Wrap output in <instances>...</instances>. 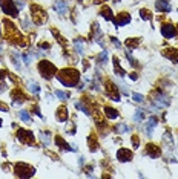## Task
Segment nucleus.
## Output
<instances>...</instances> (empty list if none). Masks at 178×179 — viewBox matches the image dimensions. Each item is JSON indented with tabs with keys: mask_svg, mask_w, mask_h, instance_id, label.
<instances>
[{
	"mask_svg": "<svg viewBox=\"0 0 178 179\" xmlns=\"http://www.w3.org/2000/svg\"><path fill=\"white\" fill-rule=\"evenodd\" d=\"M57 78L58 81L66 86V87H75L78 80H80V72L74 67H66V69H61L57 72Z\"/></svg>",
	"mask_w": 178,
	"mask_h": 179,
	"instance_id": "nucleus-1",
	"label": "nucleus"
},
{
	"mask_svg": "<svg viewBox=\"0 0 178 179\" xmlns=\"http://www.w3.org/2000/svg\"><path fill=\"white\" fill-rule=\"evenodd\" d=\"M37 69H39V73H40L45 80H51V78L55 75V70H57V67H55L51 61H48V60L39 61Z\"/></svg>",
	"mask_w": 178,
	"mask_h": 179,
	"instance_id": "nucleus-2",
	"label": "nucleus"
},
{
	"mask_svg": "<svg viewBox=\"0 0 178 179\" xmlns=\"http://www.w3.org/2000/svg\"><path fill=\"white\" fill-rule=\"evenodd\" d=\"M150 100H152V104L157 109H164V107H169V104H170V98L167 95H164L161 91L154 92L152 97H150Z\"/></svg>",
	"mask_w": 178,
	"mask_h": 179,
	"instance_id": "nucleus-3",
	"label": "nucleus"
},
{
	"mask_svg": "<svg viewBox=\"0 0 178 179\" xmlns=\"http://www.w3.org/2000/svg\"><path fill=\"white\" fill-rule=\"evenodd\" d=\"M14 173L19 177H31V176H34L35 168L28 165V164H25V162H17L14 165Z\"/></svg>",
	"mask_w": 178,
	"mask_h": 179,
	"instance_id": "nucleus-4",
	"label": "nucleus"
},
{
	"mask_svg": "<svg viewBox=\"0 0 178 179\" xmlns=\"http://www.w3.org/2000/svg\"><path fill=\"white\" fill-rule=\"evenodd\" d=\"M31 14H32V20L37 25H43L48 20V14L45 13V9H42L39 5H31Z\"/></svg>",
	"mask_w": 178,
	"mask_h": 179,
	"instance_id": "nucleus-5",
	"label": "nucleus"
},
{
	"mask_svg": "<svg viewBox=\"0 0 178 179\" xmlns=\"http://www.w3.org/2000/svg\"><path fill=\"white\" fill-rule=\"evenodd\" d=\"M0 8L3 9L5 14H8L9 17H17L19 16V11L16 8V3L13 0H0Z\"/></svg>",
	"mask_w": 178,
	"mask_h": 179,
	"instance_id": "nucleus-6",
	"label": "nucleus"
},
{
	"mask_svg": "<svg viewBox=\"0 0 178 179\" xmlns=\"http://www.w3.org/2000/svg\"><path fill=\"white\" fill-rule=\"evenodd\" d=\"M17 139H19L22 144H29V145H32L34 141H35L32 132L25 130V129H19V132H17Z\"/></svg>",
	"mask_w": 178,
	"mask_h": 179,
	"instance_id": "nucleus-7",
	"label": "nucleus"
},
{
	"mask_svg": "<svg viewBox=\"0 0 178 179\" xmlns=\"http://www.w3.org/2000/svg\"><path fill=\"white\" fill-rule=\"evenodd\" d=\"M105 91H106V95H108L111 100H114V101H120L118 89H117V86H115L112 81H106V84H105Z\"/></svg>",
	"mask_w": 178,
	"mask_h": 179,
	"instance_id": "nucleus-8",
	"label": "nucleus"
},
{
	"mask_svg": "<svg viewBox=\"0 0 178 179\" xmlns=\"http://www.w3.org/2000/svg\"><path fill=\"white\" fill-rule=\"evenodd\" d=\"M161 34H163L164 38H172V37H175V34H176L175 25H172V23H164V25H161Z\"/></svg>",
	"mask_w": 178,
	"mask_h": 179,
	"instance_id": "nucleus-9",
	"label": "nucleus"
},
{
	"mask_svg": "<svg viewBox=\"0 0 178 179\" xmlns=\"http://www.w3.org/2000/svg\"><path fill=\"white\" fill-rule=\"evenodd\" d=\"M11 97H13V101H14V106H20L26 101V95L20 91V89H14L11 92Z\"/></svg>",
	"mask_w": 178,
	"mask_h": 179,
	"instance_id": "nucleus-10",
	"label": "nucleus"
},
{
	"mask_svg": "<svg viewBox=\"0 0 178 179\" xmlns=\"http://www.w3.org/2000/svg\"><path fill=\"white\" fill-rule=\"evenodd\" d=\"M129 22H131V16H129L128 13H120V14L114 19L115 26H126Z\"/></svg>",
	"mask_w": 178,
	"mask_h": 179,
	"instance_id": "nucleus-11",
	"label": "nucleus"
},
{
	"mask_svg": "<svg viewBox=\"0 0 178 179\" xmlns=\"http://www.w3.org/2000/svg\"><path fill=\"white\" fill-rule=\"evenodd\" d=\"M117 159L120 162H129V161H132V152L128 149H120L117 152Z\"/></svg>",
	"mask_w": 178,
	"mask_h": 179,
	"instance_id": "nucleus-12",
	"label": "nucleus"
},
{
	"mask_svg": "<svg viewBox=\"0 0 178 179\" xmlns=\"http://www.w3.org/2000/svg\"><path fill=\"white\" fill-rule=\"evenodd\" d=\"M161 54H163L166 58H169L170 61L178 63V49H175V48H166L164 51H161Z\"/></svg>",
	"mask_w": 178,
	"mask_h": 179,
	"instance_id": "nucleus-13",
	"label": "nucleus"
},
{
	"mask_svg": "<svg viewBox=\"0 0 178 179\" xmlns=\"http://www.w3.org/2000/svg\"><path fill=\"white\" fill-rule=\"evenodd\" d=\"M146 153L150 156V158H160L161 156V149L155 144H147L146 145Z\"/></svg>",
	"mask_w": 178,
	"mask_h": 179,
	"instance_id": "nucleus-14",
	"label": "nucleus"
},
{
	"mask_svg": "<svg viewBox=\"0 0 178 179\" xmlns=\"http://www.w3.org/2000/svg\"><path fill=\"white\" fill-rule=\"evenodd\" d=\"M161 141H163V144L166 145V149H169V150H172V149H173L175 141H173V136H172V133H170V132H164V133H163V136H161Z\"/></svg>",
	"mask_w": 178,
	"mask_h": 179,
	"instance_id": "nucleus-15",
	"label": "nucleus"
},
{
	"mask_svg": "<svg viewBox=\"0 0 178 179\" xmlns=\"http://www.w3.org/2000/svg\"><path fill=\"white\" fill-rule=\"evenodd\" d=\"M155 9L160 13H169L170 11V3L167 0H157L155 2Z\"/></svg>",
	"mask_w": 178,
	"mask_h": 179,
	"instance_id": "nucleus-16",
	"label": "nucleus"
},
{
	"mask_svg": "<svg viewBox=\"0 0 178 179\" xmlns=\"http://www.w3.org/2000/svg\"><path fill=\"white\" fill-rule=\"evenodd\" d=\"M55 118H57V121H60V123L68 121V109H66V106H60V107L57 109Z\"/></svg>",
	"mask_w": 178,
	"mask_h": 179,
	"instance_id": "nucleus-17",
	"label": "nucleus"
},
{
	"mask_svg": "<svg viewBox=\"0 0 178 179\" xmlns=\"http://www.w3.org/2000/svg\"><path fill=\"white\" fill-rule=\"evenodd\" d=\"M54 9L60 14V16H65L68 13V3L65 2V0H58V2L54 3Z\"/></svg>",
	"mask_w": 178,
	"mask_h": 179,
	"instance_id": "nucleus-18",
	"label": "nucleus"
},
{
	"mask_svg": "<svg viewBox=\"0 0 178 179\" xmlns=\"http://www.w3.org/2000/svg\"><path fill=\"white\" fill-rule=\"evenodd\" d=\"M92 29H94L92 38H94L98 45H102V46H103V43H102V35H103V34H102V29H100V26H98V23H97V22L92 25Z\"/></svg>",
	"mask_w": 178,
	"mask_h": 179,
	"instance_id": "nucleus-19",
	"label": "nucleus"
},
{
	"mask_svg": "<svg viewBox=\"0 0 178 179\" xmlns=\"http://www.w3.org/2000/svg\"><path fill=\"white\" fill-rule=\"evenodd\" d=\"M87 147L91 152H97L98 150V141H97V136L95 135H89L87 138Z\"/></svg>",
	"mask_w": 178,
	"mask_h": 179,
	"instance_id": "nucleus-20",
	"label": "nucleus"
},
{
	"mask_svg": "<svg viewBox=\"0 0 178 179\" xmlns=\"http://www.w3.org/2000/svg\"><path fill=\"white\" fill-rule=\"evenodd\" d=\"M100 16H102L105 20H108V22L114 20V14H112V9H111L109 6H102V9H100Z\"/></svg>",
	"mask_w": 178,
	"mask_h": 179,
	"instance_id": "nucleus-21",
	"label": "nucleus"
},
{
	"mask_svg": "<svg viewBox=\"0 0 178 179\" xmlns=\"http://www.w3.org/2000/svg\"><path fill=\"white\" fill-rule=\"evenodd\" d=\"M55 144H57L60 149L66 150V152H74V150H72V145H69L66 141H63V138H61V136H55Z\"/></svg>",
	"mask_w": 178,
	"mask_h": 179,
	"instance_id": "nucleus-22",
	"label": "nucleus"
},
{
	"mask_svg": "<svg viewBox=\"0 0 178 179\" xmlns=\"http://www.w3.org/2000/svg\"><path fill=\"white\" fill-rule=\"evenodd\" d=\"M112 63H114V69H115V73H117V75H120V77H124V75H126V72H124V70L121 69V66H120V58H118V57H114Z\"/></svg>",
	"mask_w": 178,
	"mask_h": 179,
	"instance_id": "nucleus-23",
	"label": "nucleus"
},
{
	"mask_svg": "<svg viewBox=\"0 0 178 179\" xmlns=\"http://www.w3.org/2000/svg\"><path fill=\"white\" fill-rule=\"evenodd\" d=\"M105 113L109 120H117L118 118V112L114 109V107H109V106H105Z\"/></svg>",
	"mask_w": 178,
	"mask_h": 179,
	"instance_id": "nucleus-24",
	"label": "nucleus"
},
{
	"mask_svg": "<svg viewBox=\"0 0 178 179\" xmlns=\"http://www.w3.org/2000/svg\"><path fill=\"white\" fill-rule=\"evenodd\" d=\"M74 104H75V109H77V110H81L84 115H87V116H89V115H92V113H91V110L87 109V106H86V104H83L81 101H75Z\"/></svg>",
	"mask_w": 178,
	"mask_h": 179,
	"instance_id": "nucleus-25",
	"label": "nucleus"
},
{
	"mask_svg": "<svg viewBox=\"0 0 178 179\" xmlns=\"http://www.w3.org/2000/svg\"><path fill=\"white\" fill-rule=\"evenodd\" d=\"M114 132H115V133H118V135H123V133L129 132V127H128L124 123H120V124L114 126Z\"/></svg>",
	"mask_w": 178,
	"mask_h": 179,
	"instance_id": "nucleus-26",
	"label": "nucleus"
},
{
	"mask_svg": "<svg viewBox=\"0 0 178 179\" xmlns=\"http://www.w3.org/2000/svg\"><path fill=\"white\" fill-rule=\"evenodd\" d=\"M74 45H75V51L78 54H83V51H84V40L83 38H77L74 41Z\"/></svg>",
	"mask_w": 178,
	"mask_h": 179,
	"instance_id": "nucleus-27",
	"label": "nucleus"
},
{
	"mask_svg": "<svg viewBox=\"0 0 178 179\" xmlns=\"http://www.w3.org/2000/svg\"><path fill=\"white\" fill-rule=\"evenodd\" d=\"M138 45H140V38H128V40H126V46L131 48V49L138 48Z\"/></svg>",
	"mask_w": 178,
	"mask_h": 179,
	"instance_id": "nucleus-28",
	"label": "nucleus"
},
{
	"mask_svg": "<svg viewBox=\"0 0 178 179\" xmlns=\"http://www.w3.org/2000/svg\"><path fill=\"white\" fill-rule=\"evenodd\" d=\"M28 91H29V92H32V94H40V86H39L35 81H29Z\"/></svg>",
	"mask_w": 178,
	"mask_h": 179,
	"instance_id": "nucleus-29",
	"label": "nucleus"
},
{
	"mask_svg": "<svg viewBox=\"0 0 178 179\" xmlns=\"http://www.w3.org/2000/svg\"><path fill=\"white\" fill-rule=\"evenodd\" d=\"M51 32H52V35H54V37L57 38V41H58V43H60L61 46H66V40H65V38H63V37L60 35V32H58L57 29H52Z\"/></svg>",
	"mask_w": 178,
	"mask_h": 179,
	"instance_id": "nucleus-30",
	"label": "nucleus"
},
{
	"mask_svg": "<svg viewBox=\"0 0 178 179\" xmlns=\"http://www.w3.org/2000/svg\"><path fill=\"white\" fill-rule=\"evenodd\" d=\"M143 120H144V112H143V109H138L135 112V115H134V121L135 123H141Z\"/></svg>",
	"mask_w": 178,
	"mask_h": 179,
	"instance_id": "nucleus-31",
	"label": "nucleus"
},
{
	"mask_svg": "<svg viewBox=\"0 0 178 179\" xmlns=\"http://www.w3.org/2000/svg\"><path fill=\"white\" fill-rule=\"evenodd\" d=\"M19 116L22 118V121H25V123H31L32 120H31V115L26 112V110H20L19 112Z\"/></svg>",
	"mask_w": 178,
	"mask_h": 179,
	"instance_id": "nucleus-32",
	"label": "nucleus"
},
{
	"mask_svg": "<svg viewBox=\"0 0 178 179\" xmlns=\"http://www.w3.org/2000/svg\"><path fill=\"white\" fill-rule=\"evenodd\" d=\"M140 17L143 19V20H150L152 19V14H150V11H147V9H140Z\"/></svg>",
	"mask_w": 178,
	"mask_h": 179,
	"instance_id": "nucleus-33",
	"label": "nucleus"
},
{
	"mask_svg": "<svg viewBox=\"0 0 178 179\" xmlns=\"http://www.w3.org/2000/svg\"><path fill=\"white\" fill-rule=\"evenodd\" d=\"M106 61H108V51H106V49H103V52L98 55V63L105 64Z\"/></svg>",
	"mask_w": 178,
	"mask_h": 179,
	"instance_id": "nucleus-34",
	"label": "nucleus"
},
{
	"mask_svg": "<svg viewBox=\"0 0 178 179\" xmlns=\"http://www.w3.org/2000/svg\"><path fill=\"white\" fill-rule=\"evenodd\" d=\"M13 64L16 66V69H20V58L17 52H13Z\"/></svg>",
	"mask_w": 178,
	"mask_h": 179,
	"instance_id": "nucleus-35",
	"label": "nucleus"
},
{
	"mask_svg": "<svg viewBox=\"0 0 178 179\" xmlns=\"http://www.w3.org/2000/svg\"><path fill=\"white\" fill-rule=\"evenodd\" d=\"M55 95H57V98H60L61 101H66V100L69 98V94H66V92H63V91H55Z\"/></svg>",
	"mask_w": 178,
	"mask_h": 179,
	"instance_id": "nucleus-36",
	"label": "nucleus"
},
{
	"mask_svg": "<svg viewBox=\"0 0 178 179\" xmlns=\"http://www.w3.org/2000/svg\"><path fill=\"white\" fill-rule=\"evenodd\" d=\"M40 139L43 141V144H45V145H49V144H51L49 135H48V133H45V132H40Z\"/></svg>",
	"mask_w": 178,
	"mask_h": 179,
	"instance_id": "nucleus-37",
	"label": "nucleus"
},
{
	"mask_svg": "<svg viewBox=\"0 0 178 179\" xmlns=\"http://www.w3.org/2000/svg\"><path fill=\"white\" fill-rule=\"evenodd\" d=\"M132 98H134V101H137V103H143V101H144V97H143L141 94H132Z\"/></svg>",
	"mask_w": 178,
	"mask_h": 179,
	"instance_id": "nucleus-38",
	"label": "nucleus"
},
{
	"mask_svg": "<svg viewBox=\"0 0 178 179\" xmlns=\"http://www.w3.org/2000/svg\"><path fill=\"white\" fill-rule=\"evenodd\" d=\"M157 123H158V120H157L155 116H152V118H150V120L147 121V124H146V126H147V127H154V129H155Z\"/></svg>",
	"mask_w": 178,
	"mask_h": 179,
	"instance_id": "nucleus-39",
	"label": "nucleus"
},
{
	"mask_svg": "<svg viewBox=\"0 0 178 179\" xmlns=\"http://www.w3.org/2000/svg\"><path fill=\"white\" fill-rule=\"evenodd\" d=\"M138 145H140V138L137 135H134L132 136V147L134 149H138Z\"/></svg>",
	"mask_w": 178,
	"mask_h": 179,
	"instance_id": "nucleus-40",
	"label": "nucleus"
},
{
	"mask_svg": "<svg viewBox=\"0 0 178 179\" xmlns=\"http://www.w3.org/2000/svg\"><path fill=\"white\" fill-rule=\"evenodd\" d=\"M126 58H128V61H129V63H131L132 66H137V61L134 60V57H132V55H131L129 52H126Z\"/></svg>",
	"mask_w": 178,
	"mask_h": 179,
	"instance_id": "nucleus-41",
	"label": "nucleus"
},
{
	"mask_svg": "<svg viewBox=\"0 0 178 179\" xmlns=\"http://www.w3.org/2000/svg\"><path fill=\"white\" fill-rule=\"evenodd\" d=\"M23 61H25V64H31V61H32V60H31V57H29V54H28V52H25V54H23Z\"/></svg>",
	"mask_w": 178,
	"mask_h": 179,
	"instance_id": "nucleus-42",
	"label": "nucleus"
},
{
	"mask_svg": "<svg viewBox=\"0 0 178 179\" xmlns=\"http://www.w3.org/2000/svg\"><path fill=\"white\" fill-rule=\"evenodd\" d=\"M39 48H40V49H45V51H48V49L51 48V45H49V43H46V41H42V43L39 45Z\"/></svg>",
	"mask_w": 178,
	"mask_h": 179,
	"instance_id": "nucleus-43",
	"label": "nucleus"
},
{
	"mask_svg": "<svg viewBox=\"0 0 178 179\" xmlns=\"http://www.w3.org/2000/svg\"><path fill=\"white\" fill-rule=\"evenodd\" d=\"M69 135H74L75 133V123H69V130H68Z\"/></svg>",
	"mask_w": 178,
	"mask_h": 179,
	"instance_id": "nucleus-44",
	"label": "nucleus"
},
{
	"mask_svg": "<svg viewBox=\"0 0 178 179\" xmlns=\"http://www.w3.org/2000/svg\"><path fill=\"white\" fill-rule=\"evenodd\" d=\"M0 110H3V112H8L9 109H8V106H6L5 103H2V101H0Z\"/></svg>",
	"mask_w": 178,
	"mask_h": 179,
	"instance_id": "nucleus-45",
	"label": "nucleus"
},
{
	"mask_svg": "<svg viewBox=\"0 0 178 179\" xmlns=\"http://www.w3.org/2000/svg\"><path fill=\"white\" fill-rule=\"evenodd\" d=\"M23 26H25L26 29H31V23H29V20H28V19H25V20H23Z\"/></svg>",
	"mask_w": 178,
	"mask_h": 179,
	"instance_id": "nucleus-46",
	"label": "nucleus"
},
{
	"mask_svg": "<svg viewBox=\"0 0 178 179\" xmlns=\"http://www.w3.org/2000/svg\"><path fill=\"white\" fill-rule=\"evenodd\" d=\"M111 40H112V43H114V45H115V48H121V45H120V41H118V40H117V38H114V37H112V38H111Z\"/></svg>",
	"mask_w": 178,
	"mask_h": 179,
	"instance_id": "nucleus-47",
	"label": "nucleus"
},
{
	"mask_svg": "<svg viewBox=\"0 0 178 179\" xmlns=\"http://www.w3.org/2000/svg\"><path fill=\"white\" fill-rule=\"evenodd\" d=\"M5 77H6V72L5 70H0V80H3Z\"/></svg>",
	"mask_w": 178,
	"mask_h": 179,
	"instance_id": "nucleus-48",
	"label": "nucleus"
},
{
	"mask_svg": "<svg viewBox=\"0 0 178 179\" xmlns=\"http://www.w3.org/2000/svg\"><path fill=\"white\" fill-rule=\"evenodd\" d=\"M129 77H131V80H134V81H135V80H137V78H138V75H137V73H135V72H134V73H131V75H129Z\"/></svg>",
	"mask_w": 178,
	"mask_h": 179,
	"instance_id": "nucleus-49",
	"label": "nucleus"
},
{
	"mask_svg": "<svg viewBox=\"0 0 178 179\" xmlns=\"http://www.w3.org/2000/svg\"><path fill=\"white\" fill-rule=\"evenodd\" d=\"M103 2H108V0H94V3H97V5H100V3H103Z\"/></svg>",
	"mask_w": 178,
	"mask_h": 179,
	"instance_id": "nucleus-50",
	"label": "nucleus"
},
{
	"mask_svg": "<svg viewBox=\"0 0 178 179\" xmlns=\"http://www.w3.org/2000/svg\"><path fill=\"white\" fill-rule=\"evenodd\" d=\"M2 124H3V121H2V120H0V127H2Z\"/></svg>",
	"mask_w": 178,
	"mask_h": 179,
	"instance_id": "nucleus-51",
	"label": "nucleus"
},
{
	"mask_svg": "<svg viewBox=\"0 0 178 179\" xmlns=\"http://www.w3.org/2000/svg\"><path fill=\"white\" fill-rule=\"evenodd\" d=\"M120 2V0H114V3H118Z\"/></svg>",
	"mask_w": 178,
	"mask_h": 179,
	"instance_id": "nucleus-52",
	"label": "nucleus"
},
{
	"mask_svg": "<svg viewBox=\"0 0 178 179\" xmlns=\"http://www.w3.org/2000/svg\"><path fill=\"white\" fill-rule=\"evenodd\" d=\"M176 155H178V150H176Z\"/></svg>",
	"mask_w": 178,
	"mask_h": 179,
	"instance_id": "nucleus-53",
	"label": "nucleus"
}]
</instances>
